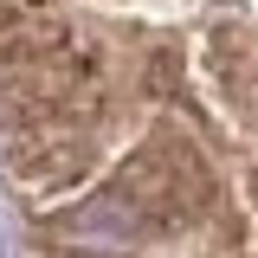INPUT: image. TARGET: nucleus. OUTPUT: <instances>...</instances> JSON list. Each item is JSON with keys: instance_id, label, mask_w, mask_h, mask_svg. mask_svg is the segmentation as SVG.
Listing matches in <instances>:
<instances>
[{"instance_id": "nucleus-1", "label": "nucleus", "mask_w": 258, "mask_h": 258, "mask_svg": "<svg viewBox=\"0 0 258 258\" xmlns=\"http://www.w3.org/2000/svg\"><path fill=\"white\" fill-rule=\"evenodd\" d=\"M0 220L13 258H258V0H0Z\"/></svg>"}]
</instances>
